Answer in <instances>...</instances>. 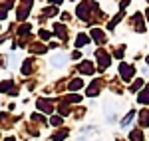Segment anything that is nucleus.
Masks as SVG:
<instances>
[{"mask_svg": "<svg viewBox=\"0 0 149 141\" xmlns=\"http://www.w3.org/2000/svg\"><path fill=\"white\" fill-rule=\"evenodd\" d=\"M66 62H68L66 54H56V56L52 58V66H54V68H64V66H66Z\"/></svg>", "mask_w": 149, "mask_h": 141, "instance_id": "f257e3e1", "label": "nucleus"}, {"mask_svg": "<svg viewBox=\"0 0 149 141\" xmlns=\"http://www.w3.org/2000/svg\"><path fill=\"white\" fill-rule=\"evenodd\" d=\"M141 121H143V125H149V111L141 113Z\"/></svg>", "mask_w": 149, "mask_h": 141, "instance_id": "423d86ee", "label": "nucleus"}, {"mask_svg": "<svg viewBox=\"0 0 149 141\" xmlns=\"http://www.w3.org/2000/svg\"><path fill=\"white\" fill-rule=\"evenodd\" d=\"M139 101H141V103H147L149 101V88H145V94L139 95Z\"/></svg>", "mask_w": 149, "mask_h": 141, "instance_id": "39448f33", "label": "nucleus"}, {"mask_svg": "<svg viewBox=\"0 0 149 141\" xmlns=\"http://www.w3.org/2000/svg\"><path fill=\"white\" fill-rule=\"evenodd\" d=\"M133 115H135V113H133V111H129V113H127L125 117H123V121H121V127H127V125L131 123V119H133Z\"/></svg>", "mask_w": 149, "mask_h": 141, "instance_id": "7ed1b4c3", "label": "nucleus"}, {"mask_svg": "<svg viewBox=\"0 0 149 141\" xmlns=\"http://www.w3.org/2000/svg\"><path fill=\"white\" fill-rule=\"evenodd\" d=\"M97 58H100V66H102V68H107V64H109V60H107V54L100 50V52H97Z\"/></svg>", "mask_w": 149, "mask_h": 141, "instance_id": "f03ea898", "label": "nucleus"}, {"mask_svg": "<svg viewBox=\"0 0 149 141\" xmlns=\"http://www.w3.org/2000/svg\"><path fill=\"white\" fill-rule=\"evenodd\" d=\"M88 42H90V38H88L86 34H80V36H78V46H86Z\"/></svg>", "mask_w": 149, "mask_h": 141, "instance_id": "20e7f679", "label": "nucleus"}, {"mask_svg": "<svg viewBox=\"0 0 149 141\" xmlns=\"http://www.w3.org/2000/svg\"><path fill=\"white\" fill-rule=\"evenodd\" d=\"M80 85H81V82H80V80H76V82L72 83V90H78V88H80Z\"/></svg>", "mask_w": 149, "mask_h": 141, "instance_id": "0eeeda50", "label": "nucleus"}, {"mask_svg": "<svg viewBox=\"0 0 149 141\" xmlns=\"http://www.w3.org/2000/svg\"><path fill=\"white\" fill-rule=\"evenodd\" d=\"M52 125H60V117H52Z\"/></svg>", "mask_w": 149, "mask_h": 141, "instance_id": "6e6552de", "label": "nucleus"}]
</instances>
